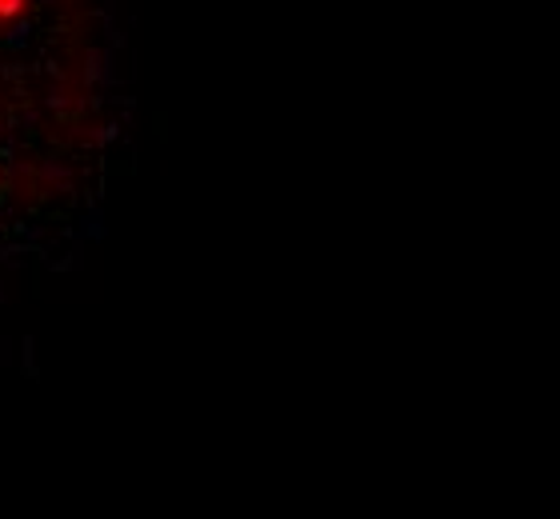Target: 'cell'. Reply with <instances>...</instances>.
<instances>
[{
	"mask_svg": "<svg viewBox=\"0 0 560 519\" xmlns=\"http://www.w3.org/2000/svg\"><path fill=\"white\" fill-rule=\"evenodd\" d=\"M120 108L113 0H0V264L69 248Z\"/></svg>",
	"mask_w": 560,
	"mask_h": 519,
	"instance_id": "obj_1",
	"label": "cell"
}]
</instances>
